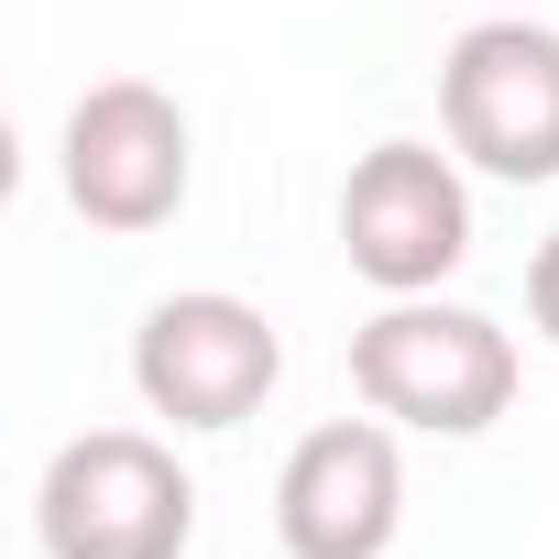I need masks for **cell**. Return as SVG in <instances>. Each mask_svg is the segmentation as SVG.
<instances>
[{
    "label": "cell",
    "mask_w": 559,
    "mask_h": 559,
    "mask_svg": "<svg viewBox=\"0 0 559 559\" xmlns=\"http://www.w3.org/2000/svg\"><path fill=\"white\" fill-rule=\"evenodd\" d=\"M352 395L417 439H483L515 406V330L450 297H384L352 330Z\"/></svg>",
    "instance_id": "1"
},
{
    "label": "cell",
    "mask_w": 559,
    "mask_h": 559,
    "mask_svg": "<svg viewBox=\"0 0 559 559\" xmlns=\"http://www.w3.org/2000/svg\"><path fill=\"white\" fill-rule=\"evenodd\" d=\"M45 559H187L198 483L154 428H78L34 483Z\"/></svg>",
    "instance_id": "2"
},
{
    "label": "cell",
    "mask_w": 559,
    "mask_h": 559,
    "mask_svg": "<svg viewBox=\"0 0 559 559\" xmlns=\"http://www.w3.org/2000/svg\"><path fill=\"white\" fill-rule=\"evenodd\" d=\"M56 165H67V209H78L88 230L143 241V230H165V219L187 209V187H198V132H187V110H176L154 78H99V88H78Z\"/></svg>",
    "instance_id": "3"
},
{
    "label": "cell",
    "mask_w": 559,
    "mask_h": 559,
    "mask_svg": "<svg viewBox=\"0 0 559 559\" xmlns=\"http://www.w3.org/2000/svg\"><path fill=\"white\" fill-rule=\"evenodd\" d=\"M274 384H286V341L252 297L187 286V297H154L132 330V395L165 428H241Z\"/></svg>",
    "instance_id": "4"
},
{
    "label": "cell",
    "mask_w": 559,
    "mask_h": 559,
    "mask_svg": "<svg viewBox=\"0 0 559 559\" xmlns=\"http://www.w3.org/2000/svg\"><path fill=\"white\" fill-rule=\"evenodd\" d=\"M439 132L493 187L559 176V34L548 23H472L439 56Z\"/></svg>",
    "instance_id": "5"
},
{
    "label": "cell",
    "mask_w": 559,
    "mask_h": 559,
    "mask_svg": "<svg viewBox=\"0 0 559 559\" xmlns=\"http://www.w3.org/2000/svg\"><path fill=\"white\" fill-rule=\"evenodd\" d=\"M341 252L373 297H439L461 252H472V187H461V154L439 143H373L352 176H341Z\"/></svg>",
    "instance_id": "6"
},
{
    "label": "cell",
    "mask_w": 559,
    "mask_h": 559,
    "mask_svg": "<svg viewBox=\"0 0 559 559\" xmlns=\"http://www.w3.org/2000/svg\"><path fill=\"white\" fill-rule=\"evenodd\" d=\"M406 526V450L395 417H330L274 472V537L286 559H384Z\"/></svg>",
    "instance_id": "7"
},
{
    "label": "cell",
    "mask_w": 559,
    "mask_h": 559,
    "mask_svg": "<svg viewBox=\"0 0 559 559\" xmlns=\"http://www.w3.org/2000/svg\"><path fill=\"white\" fill-rule=\"evenodd\" d=\"M526 319H537V341L559 352V230L537 241V263H526Z\"/></svg>",
    "instance_id": "8"
}]
</instances>
